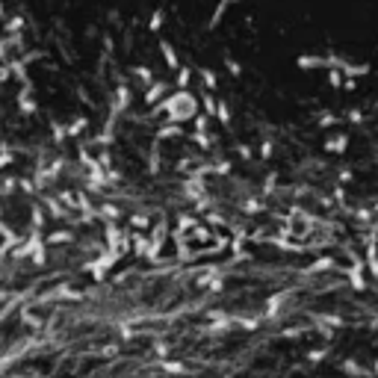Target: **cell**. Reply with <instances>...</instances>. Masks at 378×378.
I'll return each mask as SVG.
<instances>
[{"label":"cell","mask_w":378,"mask_h":378,"mask_svg":"<svg viewBox=\"0 0 378 378\" xmlns=\"http://www.w3.org/2000/svg\"><path fill=\"white\" fill-rule=\"evenodd\" d=\"M201 77H204V83H207V86H213V89H216V74H213L210 68H201Z\"/></svg>","instance_id":"8992f818"},{"label":"cell","mask_w":378,"mask_h":378,"mask_svg":"<svg viewBox=\"0 0 378 378\" xmlns=\"http://www.w3.org/2000/svg\"><path fill=\"white\" fill-rule=\"evenodd\" d=\"M148 27H151V30H160V27H163V12H160V9L154 12V18H151V24H148Z\"/></svg>","instance_id":"52a82bcc"},{"label":"cell","mask_w":378,"mask_h":378,"mask_svg":"<svg viewBox=\"0 0 378 378\" xmlns=\"http://www.w3.org/2000/svg\"><path fill=\"white\" fill-rule=\"evenodd\" d=\"M225 65H228V71H231V74H234V77H240V74H242V68H240V62H234V59H231V56H228V59H225Z\"/></svg>","instance_id":"5b68a950"},{"label":"cell","mask_w":378,"mask_h":378,"mask_svg":"<svg viewBox=\"0 0 378 378\" xmlns=\"http://www.w3.org/2000/svg\"><path fill=\"white\" fill-rule=\"evenodd\" d=\"M231 3H237V0H219V6H216V12L210 15V27H219V21L225 18V12L231 9Z\"/></svg>","instance_id":"7a4b0ae2"},{"label":"cell","mask_w":378,"mask_h":378,"mask_svg":"<svg viewBox=\"0 0 378 378\" xmlns=\"http://www.w3.org/2000/svg\"><path fill=\"white\" fill-rule=\"evenodd\" d=\"M346 142H349L346 136H337V139H331L325 148H328V151H346Z\"/></svg>","instance_id":"277c9868"},{"label":"cell","mask_w":378,"mask_h":378,"mask_svg":"<svg viewBox=\"0 0 378 378\" xmlns=\"http://www.w3.org/2000/svg\"><path fill=\"white\" fill-rule=\"evenodd\" d=\"M160 47H163V59L169 62V68H174V71H177V68H180V62H177V53L172 50V44H169V41H163Z\"/></svg>","instance_id":"3957f363"},{"label":"cell","mask_w":378,"mask_h":378,"mask_svg":"<svg viewBox=\"0 0 378 378\" xmlns=\"http://www.w3.org/2000/svg\"><path fill=\"white\" fill-rule=\"evenodd\" d=\"M163 89H166V86H163V83H160V86H154V89H151V92H148V95H145V98H148V101H157V98H160V95H163Z\"/></svg>","instance_id":"ba28073f"},{"label":"cell","mask_w":378,"mask_h":378,"mask_svg":"<svg viewBox=\"0 0 378 378\" xmlns=\"http://www.w3.org/2000/svg\"><path fill=\"white\" fill-rule=\"evenodd\" d=\"M177 83H180V86H186V83H189V68H180V74H177Z\"/></svg>","instance_id":"9c48e42d"},{"label":"cell","mask_w":378,"mask_h":378,"mask_svg":"<svg viewBox=\"0 0 378 378\" xmlns=\"http://www.w3.org/2000/svg\"><path fill=\"white\" fill-rule=\"evenodd\" d=\"M299 68H308V71L328 68V59L325 56H299Z\"/></svg>","instance_id":"6da1fadb"}]
</instances>
